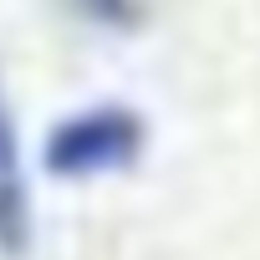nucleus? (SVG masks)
Segmentation results:
<instances>
[{"mask_svg": "<svg viewBox=\"0 0 260 260\" xmlns=\"http://www.w3.org/2000/svg\"><path fill=\"white\" fill-rule=\"evenodd\" d=\"M148 143V127L133 107L122 102H97L82 107L77 117L56 122L46 138V169L61 179H97V174H117L127 164H138Z\"/></svg>", "mask_w": 260, "mask_h": 260, "instance_id": "obj_1", "label": "nucleus"}, {"mask_svg": "<svg viewBox=\"0 0 260 260\" xmlns=\"http://www.w3.org/2000/svg\"><path fill=\"white\" fill-rule=\"evenodd\" d=\"M31 184H26V164H21V133L0 87V255L16 260L31 250Z\"/></svg>", "mask_w": 260, "mask_h": 260, "instance_id": "obj_2", "label": "nucleus"}]
</instances>
